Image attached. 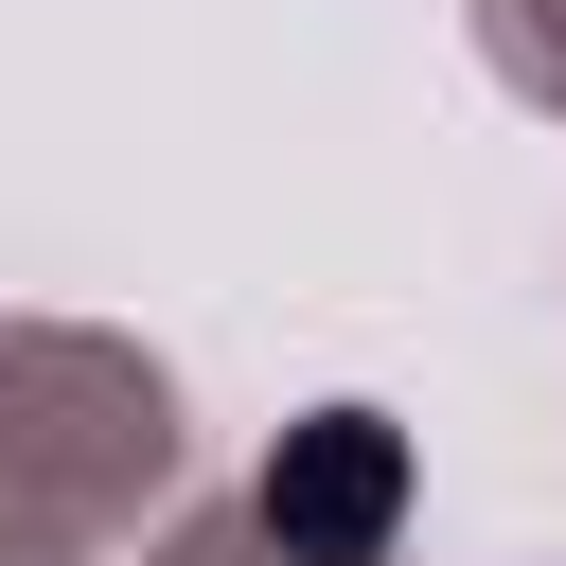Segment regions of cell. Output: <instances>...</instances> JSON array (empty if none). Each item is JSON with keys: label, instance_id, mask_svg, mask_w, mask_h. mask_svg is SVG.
Wrapping results in <instances>:
<instances>
[{"label": "cell", "instance_id": "7a4b0ae2", "mask_svg": "<svg viewBox=\"0 0 566 566\" xmlns=\"http://www.w3.org/2000/svg\"><path fill=\"white\" fill-rule=\"evenodd\" d=\"M407 513H424L407 424H389V407H301V424L248 460V495L177 513L142 566H407Z\"/></svg>", "mask_w": 566, "mask_h": 566}, {"label": "cell", "instance_id": "6da1fadb", "mask_svg": "<svg viewBox=\"0 0 566 566\" xmlns=\"http://www.w3.org/2000/svg\"><path fill=\"white\" fill-rule=\"evenodd\" d=\"M195 478V407L106 318H0V566H142Z\"/></svg>", "mask_w": 566, "mask_h": 566}, {"label": "cell", "instance_id": "3957f363", "mask_svg": "<svg viewBox=\"0 0 566 566\" xmlns=\"http://www.w3.org/2000/svg\"><path fill=\"white\" fill-rule=\"evenodd\" d=\"M478 53H495V88H513V106H548V124H566V0H478Z\"/></svg>", "mask_w": 566, "mask_h": 566}]
</instances>
